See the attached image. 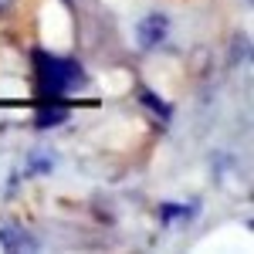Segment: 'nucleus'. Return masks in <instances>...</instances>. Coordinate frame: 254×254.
<instances>
[{"label": "nucleus", "mask_w": 254, "mask_h": 254, "mask_svg": "<svg viewBox=\"0 0 254 254\" xmlns=\"http://www.w3.org/2000/svg\"><path fill=\"white\" fill-rule=\"evenodd\" d=\"M34 78H38V88L44 98H61L71 95L85 85V71H81L78 61L61 58V55H51V51H34Z\"/></svg>", "instance_id": "obj_1"}, {"label": "nucleus", "mask_w": 254, "mask_h": 254, "mask_svg": "<svg viewBox=\"0 0 254 254\" xmlns=\"http://www.w3.org/2000/svg\"><path fill=\"white\" fill-rule=\"evenodd\" d=\"M136 34H139V44L142 48H159L166 41V34H170V20L163 17V14H149L136 27Z\"/></svg>", "instance_id": "obj_2"}, {"label": "nucleus", "mask_w": 254, "mask_h": 254, "mask_svg": "<svg viewBox=\"0 0 254 254\" xmlns=\"http://www.w3.org/2000/svg\"><path fill=\"white\" fill-rule=\"evenodd\" d=\"M0 244L7 248V251H24V248H38V241L27 234L20 224L14 220H0Z\"/></svg>", "instance_id": "obj_3"}, {"label": "nucleus", "mask_w": 254, "mask_h": 254, "mask_svg": "<svg viewBox=\"0 0 254 254\" xmlns=\"http://www.w3.org/2000/svg\"><path fill=\"white\" fill-rule=\"evenodd\" d=\"M64 116H68L64 105H44V109H41L38 126H41V129H44V126H58V122H64Z\"/></svg>", "instance_id": "obj_4"}]
</instances>
